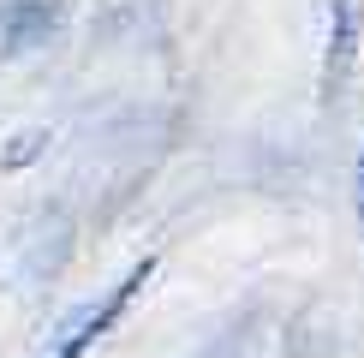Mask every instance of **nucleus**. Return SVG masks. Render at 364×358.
Wrapping results in <instances>:
<instances>
[{
	"label": "nucleus",
	"instance_id": "f257e3e1",
	"mask_svg": "<svg viewBox=\"0 0 364 358\" xmlns=\"http://www.w3.org/2000/svg\"><path fill=\"white\" fill-rule=\"evenodd\" d=\"M149 275H156V257H144L138 268H132V275H119L114 287L96 298V305H90V310H78V317L66 322V335L54 340V352H48V358H84V352H90V347H96V340H102V335H108V328L132 310V298L149 287Z\"/></svg>",
	"mask_w": 364,
	"mask_h": 358
},
{
	"label": "nucleus",
	"instance_id": "f03ea898",
	"mask_svg": "<svg viewBox=\"0 0 364 358\" xmlns=\"http://www.w3.org/2000/svg\"><path fill=\"white\" fill-rule=\"evenodd\" d=\"M358 30H364V0H335L328 6V66H323V96H335L353 72L358 54Z\"/></svg>",
	"mask_w": 364,
	"mask_h": 358
},
{
	"label": "nucleus",
	"instance_id": "7ed1b4c3",
	"mask_svg": "<svg viewBox=\"0 0 364 358\" xmlns=\"http://www.w3.org/2000/svg\"><path fill=\"white\" fill-rule=\"evenodd\" d=\"M42 18H48V12H42ZM42 18H36V0H6V6H0V60L24 54L30 42L42 36Z\"/></svg>",
	"mask_w": 364,
	"mask_h": 358
},
{
	"label": "nucleus",
	"instance_id": "20e7f679",
	"mask_svg": "<svg viewBox=\"0 0 364 358\" xmlns=\"http://www.w3.org/2000/svg\"><path fill=\"white\" fill-rule=\"evenodd\" d=\"M358 227H364V161H358Z\"/></svg>",
	"mask_w": 364,
	"mask_h": 358
}]
</instances>
